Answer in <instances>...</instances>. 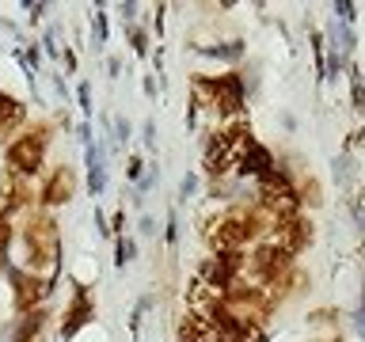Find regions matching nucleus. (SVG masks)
I'll return each mask as SVG.
<instances>
[{"label": "nucleus", "instance_id": "f257e3e1", "mask_svg": "<svg viewBox=\"0 0 365 342\" xmlns=\"http://www.w3.org/2000/svg\"><path fill=\"white\" fill-rule=\"evenodd\" d=\"M23 247H27V266L31 274H38L42 266H50L57 259V224L53 217L34 213L27 224H23Z\"/></svg>", "mask_w": 365, "mask_h": 342}, {"label": "nucleus", "instance_id": "f03ea898", "mask_svg": "<svg viewBox=\"0 0 365 342\" xmlns=\"http://www.w3.org/2000/svg\"><path fill=\"white\" fill-rule=\"evenodd\" d=\"M46 145H50V130L46 125H34V130H27L23 137H16V141L8 145V171L19 179L34 175V171H42V160H46Z\"/></svg>", "mask_w": 365, "mask_h": 342}, {"label": "nucleus", "instance_id": "7ed1b4c3", "mask_svg": "<svg viewBox=\"0 0 365 342\" xmlns=\"http://www.w3.org/2000/svg\"><path fill=\"white\" fill-rule=\"evenodd\" d=\"M259 205L274 217V221H282V217L301 213V194H297V187L289 182L285 171L274 167V171H267V175L259 179Z\"/></svg>", "mask_w": 365, "mask_h": 342}, {"label": "nucleus", "instance_id": "20e7f679", "mask_svg": "<svg viewBox=\"0 0 365 342\" xmlns=\"http://www.w3.org/2000/svg\"><path fill=\"white\" fill-rule=\"evenodd\" d=\"M267 239H270V244H278L282 251H289V255H301V251L312 244V221H308L304 213L282 217V221H274Z\"/></svg>", "mask_w": 365, "mask_h": 342}, {"label": "nucleus", "instance_id": "39448f33", "mask_svg": "<svg viewBox=\"0 0 365 342\" xmlns=\"http://www.w3.org/2000/svg\"><path fill=\"white\" fill-rule=\"evenodd\" d=\"M11 285H16V308H19L23 316L34 312V308H38V301L50 293V281L38 278V274H31V270H19L16 278H11Z\"/></svg>", "mask_w": 365, "mask_h": 342}, {"label": "nucleus", "instance_id": "423d86ee", "mask_svg": "<svg viewBox=\"0 0 365 342\" xmlns=\"http://www.w3.org/2000/svg\"><path fill=\"white\" fill-rule=\"evenodd\" d=\"M236 171H240V175H251V179H262L267 171H274L270 148L255 141V145L247 148V152H240V156H236Z\"/></svg>", "mask_w": 365, "mask_h": 342}, {"label": "nucleus", "instance_id": "0eeeda50", "mask_svg": "<svg viewBox=\"0 0 365 342\" xmlns=\"http://www.w3.org/2000/svg\"><path fill=\"white\" fill-rule=\"evenodd\" d=\"M73 190H76L73 167H57L53 175L46 179V187H42V202L46 205H65L68 198H73Z\"/></svg>", "mask_w": 365, "mask_h": 342}, {"label": "nucleus", "instance_id": "6e6552de", "mask_svg": "<svg viewBox=\"0 0 365 342\" xmlns=\"http://www.w3.org/2000/svg\"><path fill=\"white\" fill-rule=\"evenodd\" d=\"M23 118H27V107L8 95V91H0V137H4L8 130H16V125H23Z\"/></svg>", "mask_w": 365, "mask_h": 342}, {"label": "nucleus", "instance_id": "1a4fd4ad", "mask_svg": "<svg viewBox=\"0 0 365 342\" xmlns=\"http://www.w3.org/2000/svg\"><path fill=\"white\" fill-rule=\"evenodd\" d=\"M42 331H46V312H27L19 319V327H16V342H38L42 338Z\"/></svg>", "mask_w": 365, "mask_h": 342}, {"label": "nucleus", "instance_id": "9d476101", "mask_svg": "<svg viewBox=\"0 0 365 342\" xmlns=\"http://www.w3.org/2000/svg\"><path fill=\"white\" fill-rule=\"evenodd\" d=\"M8 244H11V224L4 221V217H0V255L8 251Z\"/></svg>", "mask_w": 365, "mask_h": 342}, {"label": "nucleus", "instance_id": "9b49d317", "mask_svg": "<svg viewBox=\"0 0 365 342\" xmlns=\"http://www.w3.org/2000/svg\"><path fill=\"white\" fill-rule=\"evenodd\" d=\"M312 342H339V338H312Z\"/></svg>", "mask_w": 365, "mask_h": 342}, {"label": "nucleus", "instance_id": "f8f14e48", "mask_svg": "<svg viewBox=\"0 0 365 342\" xmlns=\"http://www.w3.org/2000/svg\"><path fill=\"white\" fill-rule=\"evenodd\" d=\"M0 217H4V209H0Z\"/></svg>", "mask_w": 365, "mask_h": 342}]
</instances>
